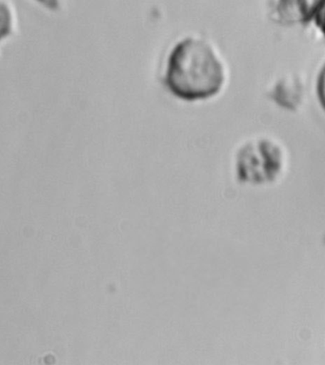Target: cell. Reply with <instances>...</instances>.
<instances>
[{
    "label": "cell",
    "mask_w": 325,
    "mask_h": 365,
    "mask_svg": "<svg viewBox=\"0 0 325 365\" xmlns=\"http://www.w3.org/2000/svg\"><path fill=\"white\" fill-rule=\"evenodd\" d=\"M230 72L217 45L200 34L177 38L166 53L161 79L166 91L186 103L215 100L227 87Z\"/></svg>",
    "instance_id": "obj_1"
},
{
    "label": "cell",
    "mask_w": 325,
    "mask_h": 365,
    "mask_svg": "<svg viewBox=\"0 0 325 365\" xmlns=\"http://www.w3.org/2000/svg\"><path fill=\"white\" fill-rule=\"evenodd\" d=\"M287 163L284 144L267 135L243 141L234 155L237 178L254 185L275 182L284 174Z\"/></svg>",
    "instance_id": "obj_2"
},
{
    "label": "cell",
    "mask_w": 325,
    "mask_h": 365,
    "mask_svg": "<svg viewBox=\"0 0 325 365\" xmlns=\"http://www.w3.org/2000/svg\"><path fill=\"white\" fill-rule=\"evenodd\" d=\"M269 12L277 24L324 31V0H271Z\"/></svg>",
    "instance_id": "obj_3"
},
{
    "label": "cell",
    "mask_w": 325,
    "mask_h": 365,
    "mask_svg": "<svg viewBox=\"0 0 325 365\" xmlns=\"http://www.w3.org/2000/svg\"><path fill=\"white\" fill-rule=\"evenodd\" d=\"M267 95L271 101L282 109L298 111L304 106L306 95L304 78L296 73H284L272 82Z\"/></svg>",
    "instance_id": "obj_4"
},
{
    "label": "cell",
    "mask_w": 325,
    "mask_h": 365,
    "mask_svg": "<svg viewBox=\"0 0 325 365\" xmlns=\"http://www.w3.org/2000/svg\"><path fill=\"white\" fill-rule=\"evenodd\" d=\"M16 13L10 0H0V43L16 29Z\"/></svg>",
    "instance_id": "obj_5"
},
{
    "label": "cell",
    "mask_w": 325,
    "mask_h": 365,
    "mask_svg": "<svg viewBox=\"0 0 325 365\" xmlns=\"http://www.w3.org/2000/svg\"><path fill=\"white\" fill-rule=\"evenodd\" d=\"M36 1L41 4L42 7H44L45 9L56 12V11L61 9L66 0H36Z\"/></svg>",
    "instance_id": "obj_6"
}]
</instances>
